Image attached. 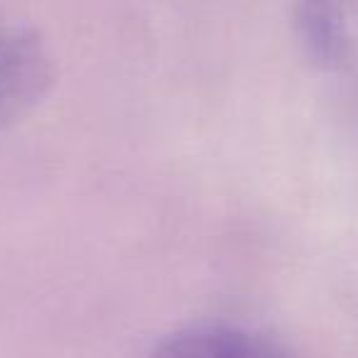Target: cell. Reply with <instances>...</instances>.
Here are the masks:
<instances>
[{"label": "cell", "mask_w": 358, "mask_h": 358, "mask_svg": "<svg viewBox=\"0 0 358 358\" xmlns=\"http://www.w3.org/2000/svg\"><path fill=\"white\" fill-rule=\"evenodd\" d=\"M55 84V62L35 30L0 27V130L25 118Z\"/></svg>", "instance_id": "1"}, {"label": "cell", "mask_w": 358, "mask_h": 358, "mask_svg": "<svg viewBox=\"0 0 358 358\" xmlns=\"http://www.w3.org/2000/svg\"><path fill=\"white\" fill-rule=\"evenodd\" d=\"M150 358H294L278 341L229 324H196L164 336Z\"/></svg>", "instance_id": "2"}, {"label": "cell", "mask_w": 358, "mask_h": 358, "mask_svg": "<svg viewBox=\"0 0 358 358\" xmlns=\"http://www.w3.org/2000/svg\"><path fill=\"white\" fill-rule=\"evenodd\" d=\"M297 32L309 59L334 66L346 52V25L338 0H297Z\"/></svg>", "instance_id": "3"}]
</instances>
